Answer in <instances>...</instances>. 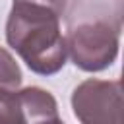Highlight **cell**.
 I'll return each mask as SVG.
<instances>
[{"label":"cell","instance_id":"cell-1","mask_svg":"<svg viewBox=\"0 0 124 124\" xmlns=\"http://www.w3.org/2000/svg\"><path fill=\"white\" fill-rule=\"evenodd\" d=\"M66 50L83 72L108 68L120 46L124 0H68Z\"/></svg>","mask_w":124,"mask_h":124},{"label":"cell","instance_id":"cell-2","mask_svg":"<svg viewBox=\"0 0 124 124\" xmlns=\"http://www.w3.org/2000/svg\"><path fill=\"white\" fill-rule=\"evenodd\" d=\"M6 41L35 74L52 76L66 64L60 16L45 6L14 2L6 21Z\"/></svg>","mask_w":124,"mask_h":124},{"label":"cell","instance_id":"cell-3","mask_svg":"<svg viewBox=\"0 0 124 124\" xmlns=\"http://www.w3.org/2000/svg\"><path fill=\"white\" fill-rule=\"evenodd\" d=\"M72 108L81 124H124L122 83L89 78L72 91Z\"/></svg>","mask_w":124,"mask_h":124},{"label":"cell","instance_id":"cell-4","mask_svg":"<svg viewBox=\"0 0 124 124\" xmlns=\"http://www.w3.org/2000/svg\"><path fill=\"white\" fill-rule=\"evenodd\" d=\"M0 124H27V112L19 89H0Z\"/></svg>","mask_w":124,"mask_h":124},{"label":"cell","instance_id":"cell-5","mask_svg":"<svg viewBox=\"0 0 124 124\" xmlns=\"http://www.w3.org/2000/svg\"><path fill=\"white\" fill-rule=\"evenodd\" d=\"M21 70L16 62V58L0 46V89H10L16 91L21 87Z\"/></svg>","mask_w":124,"mask_h":124},{"label":"cell","instance_id":"cell-6","mask_svg":"<svg viewBox=\"0 0 124 124\" xmlns=\"http://www.w3.org/2000/svg\"><path fill=\"white\" fill-rule=\"evenodd\" d=\"M14 2H29V4H39V6H45L48 10H52L56 16H64L66 12V6H68V0H14Z\"/></svg>","mask_w":124,"mask_h":124},{"label":"cell","instance_id":"cell-7","mask_svg":"<svg viewBox=\"0 0 124 124\" xmlns=\"http://www.w3.org/2000/svg\"><path fill=\"white\" fill-rule=\"evenodd\" d=\"M37 124H64L58 116L56 118H48V120H41V122H37Z\"/></svg>","mask_w":124,"mask_h":124}]
</instances>
